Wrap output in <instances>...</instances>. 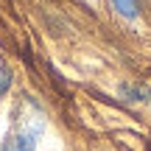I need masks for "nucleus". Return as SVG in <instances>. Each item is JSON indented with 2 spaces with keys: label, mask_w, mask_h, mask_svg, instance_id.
I'll list each match as a JSON object with an SVG mask.
<instances>
[{
  "label": "nucleus",
  "mask_w": 151,
  "mask_h": 151,
  "mask_svg": "<svg viewBox=\"0 0 151 151\" xmlns=\"http://www.w3.org/2000/svg\"><path fill=\"white\" fill-rule=\"evenodd\" d=\"M11 87V70L6 65H0V98L6 95V90Z\"/></svg>",
  "instance_id": "7ed1b4c3"
},
{
  "label": "nucleus",
  "mask_w": 151,
  "mask_h": 151,
  "mask_svg": "<svg viewBox=\"0 0 151 151\" xmlns=\"http://www.w3.org/2000/svg\"><path fill=\"white\" fill-rule=\"evenodd\" d=\"M109 3H112V9L118 11V14L129 17V20L137 17V0H109Z\"/></svg>",
  "instance_id": "f03ea898"
},
{
  "label": "nucleus",
  "mask_w": 151,
  "mask_h": 151,
  "mask_svg": "<svg viewBox=\"0 0 151 151\" xmlns=\"http://www.w3.org/2000/svg\"><path fill=\"white\" fill-rule=\"evenodd\" d=\"M42 129H45L42 109L34 101H22L14 115V126H11L9 137L3 143V151H37Z\"/></svg>",
  "instance_id": "f257e3e1"
}]
</instances>
